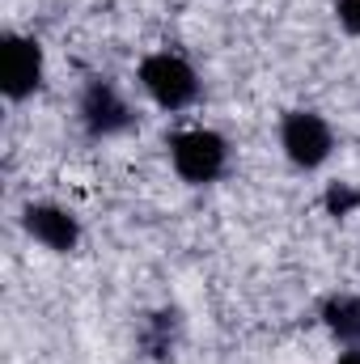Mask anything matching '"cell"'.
Wrapping results in <instances>:
<instances>
[{
    "label": "cell",
    "instance_id": "cell-1",
    "mask_svg": "<svg viewBox=\"0 0 360 364\" xmlns=\"http://www.w3.org/2000/svg\"><path fill=\"white\" fill-rule=\"evenodd\" d=\"M136 81H140V90L149 93L153 106H162L170 114L195 106L199 102V90H203L195 64L186 55H179V51H149L136 64Z\"/></svg>",
    "mask_w": 360,
    "mask_h": 364
},
{
    "label": "cell",
    "instance_id": "cell-2",
    "mask_svg": "<svg viewBox=\"0 0 360 364\" xmlns=\"http://www.w3.org/2000/svg\"><path fill=\"white\" fill-rule=\"evenodd\" d=\"M170 149V166L182 182L191 186H212L216 178H225L229 170V140L212 127H186V132H174L166 140Z\"/></svg>",
    "mask_w": 360,
    "mask_h": 364
},
{
    "label": "cell",
    "instance_id": "cell-3",
    "mask_svg": "<svg viewBox=\"0 0 360 364\" xmlns=\"http://www.w3.org/2000/svg\"><path fill=\"white\" fill-rule=\"evenodd\" d=\"M77 127L85 140H115V136H127L136 127V110L119 93L115 81L90 77L77 93Z\"/></svg>",
    "mask_w": 360,
    "mask_h": 364
},
{
    "label": "cell",
    "instance_id": "cell-4",
    "mask_svg": "<svg viewBox=\"0 0 360 364\" xmlns=\"http://www.w3.org/2000/svg\"><path fill=\"white\" fill-rule=\"evenodd\" d=\"M43 77H47V51L38 38L30 34H17L9 30L0 38V93L9 102H26L43 90Z\"/></svg>",
    "mask_w": 360,
    "mask_h": 364
},
{
    "label": "cell",
    "instance_id": "cell-5",
    "mask_svg": "<svg viewBox=\"0 0 360 364\" xmlns=\"http://www.w3.org/2000/svg\"><path fill=\"white\" fill-rule=\"evenodd\" d=\"M280 149L297 170H322L335 153V132L318 110H288L280 119Z\"/></svg>",
    "mask_w": 360,
    "mask_h": 364
},
{
    "label": "cell",
    "instance_id": "cell-6",
    "mask_svg": "<svg viewBox=\"0 0 360 364\" xmlns=\"http://www.w3.org/2000/svg\"><path fill=\"white\" fill-rule=\"evenodd\" d=\"M21 229L30 233V242H38L51 255H73L81 246V220L73 208L51 203V199H34L21 208Z\"/></svg>",
    "mask_w": 360,
    "mask_h": 364
},
{
    "label": "cell",
    "instance_id": "cell-7",
    "mask_svg": "<svg viewBox=\"0 0 360 364\" xmlns=\"http://www.w3.org/2000/svg\"><path fill=\"white\" fill-rule=\"evenodd\" d=\"M182 335H186V322H182L179 305H162V309H149L136 326V352L149 364H170L182 348Z\"/></svg>",
    "mask_w": 360,
    "mask_h": 364
},
{
    "label": "cell",
    "instance_id": "cell-8",
    "mask_svg": "<svg viewBox=\"0 0 360 364\" xmlns=\"http://www.w3.org/2000/svg\"><path fill=\"white\" fill-rule=\"evenodd\" d=\"M327 335L339 348H360V296L356 292H331L318 309Z\"/></svg>",
    "mask_w": 360,
    "mask_h": 364
},
{
    "label": "cell",
    "instance_id": "cell-9",
    "mask_svg": "<svg viewBox=\"0 0 360 364\" xmlns=\"http://www.w3.org/2000/svg\"><path fill=\"white\" fill-rule=\"evenodd\" d=\"M322 208H327L331 216H352L360 208V191L348 186V182H331V186L322 191Z\"/></svg>",
    "mask_w": 360,
    "mask_h": 364
},
{
    "label": "cell",
    "instance_id": "cell-10",
    "mask_svg": "<svg viewBox=\"0 0 360 364\" xmlns=\"http://www.w3.org/2000/svg\"><path fill=\"white\" fill-rule=\"evenodd\" d=\"M335 21L344 34L360 38V0H335Z\"/></svg>",
    "mask_w": 360,
    "mask_h": 364
},
{
    "label": "cell",
    "instance_id": "cell-11",
    "mask_svg": "<svg viewBox=\"0 0 360 364\" xmlns=\"http://www.w3.org/2000/svg\"><path fill=\"white\" fill-rule=\"evenodd\" d=\"M335 364H360V348H344V352H339V360Z\"/></svg>",
    "mask_w": 360,
    "mask_h": 364
}]
</instances>
